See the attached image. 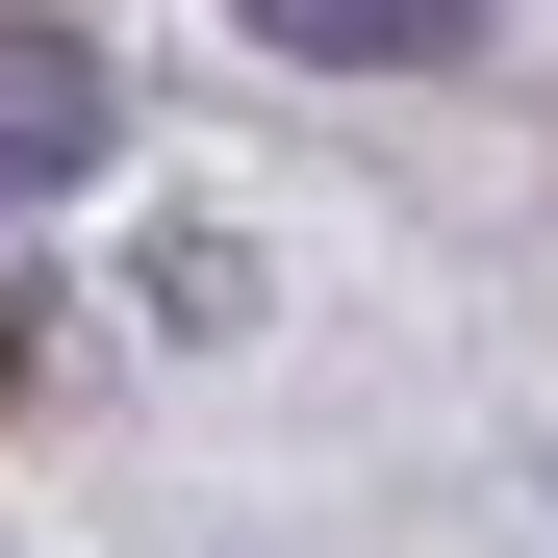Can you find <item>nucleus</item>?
<instances>
[{
	"label": "nucleus",
	"instance_id": "f257e3e1",
	"mask_svg": "<svg viewBox=\"0 0 558 558\" xmlns=\"http://www.w3.org/2000/svg\"><path fill=\"white\" fill-rule=\"evenodd\" d=\"M51 178H102V51L0 26V204H51Z\"/></svg>",
	"mask_w": 558,
	"mask_h": 558
},
{
	"label": "nucleus",
	"instance_id": "f03ea898",
	"mask_svg": "<svg viewBox=\"0 0 558 558\" xmlns=\"http://www.w3.org/2000/svg\"><path fill=\"white\" fill-rule=\"evenodd\" d=\"M279 51H330V76H432V51H483V0H279Z\"/></svg>",
	"mask_w": 558,
	"mask_h": 558
}]
</instances>
